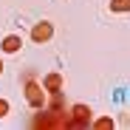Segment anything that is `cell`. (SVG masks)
Wrapping results in <instances>:
<instances>
[{
    "label": "cell",
    "mask_w": 130,
    "mask_h": 130,
    "mask_svg": "<svg viewBox=\"0 0 130 130\" xmlns=\"http://www.w3.org/2000/svg\"><path fill=\"white\" fill-rule=\"evenodd\" d=\"M26 99H28V105H31V107L42 110V107H45V91H42V85L28 82V85H26Z\"/></svg>",
    "instance_id": "6da1fadb"
},
{
    "label": "cell",
    "mask_w": 130,
    "mask_h": 130,
    "mask_svg": "<svg viewBox=\"0 0 130 130\" xmlns=\"http://www.w3.org/2000/svg\"><path fill=\"white\" fill-rule=\"evenodd\" d=\"M51 34H54V26L45 23V20H42V23H37V26L31 28V40H34V42H48Z\"/></svg>",
    "instance_id": "7a4b0ae2"
},
{
    "label": "cell",
    "mask_w": 130,
    "mask_h": 130,
    "mask_svg": "<svg viewBox=\"0 0 130 130\" xmlns=\"http://www.w3.org/2000/svg\"><path fill=\"white\" fill-rule=\"evenodd\" d=\"M88 119H91V110L85 105H76L74 107V119H68V127H82V124H88Z\"/></svg>",
    "instance_id": "3957f363"
},
{
    "label": "cell",
    "mask_w": 130,
    "mask_h": 130,
    "mask_svg": "<svg viewBox=\"0 0 130 130\" xmlns=\"http://www.w3.org/2000/svg\"><path fill=\"white\" fill-rule=\"evenodd\" d=\"M20 45H23V37H17V34H9V37H3V48L6 54H17L20 51Z\"/></svg>",
    "instance_id": "277c9868"
},
{
    "label": "cell",
    "mask_w": 130,
    "mask_h": 130,
    "mask_svg": "<svg viewBox=\"0 0 130 130\" xmlns=\"http://www.w3.org/2000/svg\"><path fill=\"white\" fill-rule=\"evenodd\" d=\"M42 88L51 91V93H59V91H62V76H59V74H48L45 79H42Z\"/></svg>",
    "instance_id": "5b68a950"
},
{
    "label": "cell",
    "mask_w": 130,
    "mask_h": 130,
    "mask_svg": "<svg viewBox=\"0 0 130 130\" xmlns=\"http://www.w3.org/2000/svg\"><path fill=\"white\" fill-rule=\"evenodd\" d=\"M110 11H116V14L130 11V0H110Z\"/></svg>",
    "instance_id": "8992f818"
},
{
    "label": "cell",
    "mask_w": 130,
    "mask_h": 130,
    "mask_svg": "<svg viewBox=\"0 0 130 130\" xmlns=\"http://www.w3.org/2000/svg\"><path fill=\"white\" fill-rule=\"evenodd\" d=\"M93 127H96V130H107V127H113V119H99Z\"/></svg>",
    "instance_id": "52a82bcc"
},
{
    "label": "cell",
    "mask_w": 130,
    "mask_h": 130,
    "mask_svg": "<svg viewBox=\"0 0 130 130\" xmlns=\"http://www.w3.org/2000/svg\"><path fill=\"white\" fill-rule=\"evenodd\" d=\"M6 113H9V102L0 99V116H6Z\"/></svg>",
    "instance_id": "ba28073f"
},
{
    "label": "cell",
    "mask_w": 130,
    "mask_h": 130,
    "mask_svg": "<svg viewBox=\"0 0 130 130\" xmlns=\"http://www.w3.org/2000/svg\"><path fill=\"white\" fill-rule=\"evenodd\" d=\"M0 74H3V62H0Z\"/></svg>",
    "instance_id": "9c48e42d"
}]
</instances>
